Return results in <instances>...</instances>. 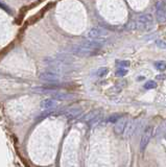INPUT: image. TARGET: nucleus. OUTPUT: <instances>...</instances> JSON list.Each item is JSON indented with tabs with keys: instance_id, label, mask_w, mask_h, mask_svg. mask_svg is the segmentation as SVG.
Wrapping results in <instances>:
<instances>
[{
	"instance_id": "obj_18",
	"label": "nucleus",
	"mask_w": 166,
	"mask_h": 167,
	"mask_svg": "<svg viewBox=\"0 0 166 167\" xmlns=\"http://www.w3.org/2000/svg\"><path fill=\"white\" fill-rule=\"evenodd\" d=\"M157 45H158L160 48H165V47H166V43L163 42V41H160V40H159V41H157Z\"/></svg>"
},
{
	"instance_id": "obj_8",
	"label": "nucleus",
	"mask_w": 166,
	"mask_h": 167,
	"mask_svg": "<svg viewBox=\"0 0 166 167\" xmlns=\"http://www.w3.org/2000/svg\"><path fill=\"white\" fill-rule=\"evenodd\" d=\"M40 107L42 110H51L56 107V101L54 98H46L41 101Z\"/></svg>"
},
{
	"instance_id": "obj_5",
	"label": "nucleus",
	"mask_w": 166,
	"mask_h": 167,
	"mask_svg": "<svg viewBox=\"0 0 166 167\" xmlns=\"http://www.w3.org/2000/svg\"><path fill=\"white\" fill-rule=\"evenodd\" d=\"M156 16L159 23H163L166 21V5L162 0L158 1L156 4Z\"/></svg>"
},
{
	"instance_id": "obj_19",
	"label": "nucleus",
	"mask_w": 166,
	"mask_h": 167,
	"mask_svg": "<svg viewBox=\"0 0 166 167\" xmlns=\"http://www.w3.org/2000/svg\"><path fill=\"white\" fill-rule=\"evenodd\" d=\"M157 80H165L166 78V75H162V74H159V75L156 76Z\"/></svg>"
},
{
	"instance_id": "obj_17",
	"label": "nucleus",
	"mask_w": 166,
	"mask_h": 167,
	"mask_svg": "<svg viewBox=\"0 0 166 167\" xmlns=\"http://www.w3.org/2000/svg\"><path fill=\"white\" fill-rule=\"evenodd\" d=\"M0 8H2V10H4L6 13H8V14H12V11L10 10V8H8V5H5L4 3H2V2H0Z\"/></svg>"
},
{
	"instance_id": "obj_7",
	"label": "nucleus",
	"mask_w": 166,
	"mask_h": 167,
	"mask_svg": "<svg viewBox=\"0 0 166 167\" xmlns=\"http://www.w3.org/2000/svg\"><path fill=\"white\" fill-rule=\"evenodd\" d=\"M126 125H128V119L121 117L120 119H118L114 124V132L117 135H121L124 132Z\"/></svg>"
},
{
	"instance_id": "obj_10",
	"label": "nucleus",
	"mask_w": 166,
	"mask_h": 167,
	"mask_svg": "<svg viewBox=\"0 0 166 167\" xmlns=\"http://www.w3.org/2000/svg\"><path fill=\"white\" fill-rule=\"evenodd\" d=\"M52 98L56 99V100H67L69 98H72V95H70L69 93H63V92H54V94L52 95Z\"/></svg>"
},
{
	"instance_id": "obj_15",
	"label": "nucleus",
	"mask_w": 166,
	"mask_h": 167,
	"mask_svg": "<svg viewBox=\"0 0 166 167\" xmlns=\"http://www.w3.org/2000/svg\"><path fill=\"white\" fill-rule=\"evenodd\" d=\"M126 74H128V70L124 69L123 67H121V68H119L116 71V76H119V77H122V76H126Z\"/></svg>"
},
{
	"instance_id": "obj_1",
	"label": "nucleus",
	"mask_w": 166,
	"mask_h": 167,
	"mask_svg": "<svg viewBox=\"0 0 166 167\" xmlns=\"http://www.w3.org/2000/svg\"><path fill=\"white\" fill-rule=\"evenodd\" d=\"M153 16L149 15V14H144V15H141L137 18L135 22L133 23L134 28L136 29H140V30H146L153 25Z\"/></svg>"
},
{
	"instance_id": "obj_14",
	"label": "nucleus",
	"mask_w": 166,
	"mask_h": 167,
	"mask_svg": "<svg viewBox=\"0 0 166 167\" xmlns=\"http://www.w3.org/2000/svg\"><path fill=\"white\" fill-rule=\"evenodd\" d=\"M116 65H118V66L120 67H129V65H131V62L129 61H124V60H117L116 61Z\"/></svg>"
},
{
	"instance_id": "obj_2",
	"label": "nucleus",
	"mask_w": 166,
	"mask_h": 167,
	"mask_svg": "<svg viewBox=\"0 0 166 167\" xmlns=\"http://www.w3.org/2000/svg\"><path fill=\"white\" fill-rule=\"evenodd\" d=\"M71 52L79 56H90V55H96L97 50L85 46V45H83V44H78V45H74V46L71 47Z\"/></svg>"
},
{
	"instance_id": "obj_4",
	"label": "nucleus",
	"mask_w": 166,
	"mask_h": 167,
	"mask_svg": "<svg viewBox=\"0 0 166 167\" xmlns=\"http://www.w3.org/2000/svg\"><path fill=\"white\" fill-rule=\"evenodd\" d=\"M109 36H110V31L101 27H94L90 29L87 33L88 39H104Z\"/></svg>"
},
{
	"instance_id": "obj_13",
	"label": "nucleus",
	"mask_w": 166,
	"mask_h": 167,
	"mask_svg": "<svg viewBox=\"0 0 166 167\" xmlns=\"http://www.w3.org/2000/svg\"><path fill=\"white\" fill-rule=\"evenodd\" d=\"M144 88L147 90L155 89V88H157V83L154 82V80H148V82H146L144 84Z\"/></svg>"
},
{
	"instance_id": "obj_11",
	"label": "nucleus",
	"mask_w": 166,
	"mask_h": 167,
	"mask_svg": "<svg viewBox=\"0 0 166 167\" xmlns=\"http://www.w3.org/2000/svg\"><path fill=\"white\" fill-rule=\"evenodd\" d=\"M155 67H156V69H158L159 71H164V70H166V63L163 62V61H157V62L155 63Z\"/></svg>"
},
{
	"instance_id": "obj_3",
	"label": "nucleus",
	"mask_w": 166,
	"mask_h": 167,
	"mask_svg": "<svg viewBox=\"0 0 166 167\" xmlns=\"http://www.w3.org/2000/svg\"><path fill=\"white\" fill-rule=\"evenodd\" d=\"M152 136H153V126L152 125L145 126L144 131H143V133H142V136H141V141H140L141 152H144L145 150L147 144L149 143V140H151Z\"/></svg>"
},
{
	"instance_id": "obj_6",
	"label": "nucleus",
	"mask_w": 166,
	"mask_h": 167,
	"mask_svg": "<svg viewBox=\"0 0 166 167\" xmlns=\"http://www.w3.org/2000/svg\"><path fill=\"white\" fill-rule=\"evenodd\" d=\"M40 80H44V82H46V83H49V84H54L59 80V74L56 73V72L45 71L40 74Z\"/></svg>"
},
{
	"instance_id": "obj_12",
	"label": "nucleus",
	"mask_w": 166,
	"mask_h": 167,
	"mask_svg": "<svg viewBox=\"0 0 166 167\" xmlns=\"http://www.w3.org/2000/svg\"><path fill=\"white\" fill-rule=\"evenodd\" d=\"M121 117H122V115H121V114H118V113H116V114H113V115H111V116H109L108 121H109V122L115 123L116 121H117L118 119L121 118Z\"/></svg>"
},
{
	"instance_id": "obj_9",
	"label": "nucleus",
	"mask_w": 166,
	"mask_h": 167,
	"mask_svg": "<svg viewBox=\"0 0 166 167\" xmlns=\"http://www.w3.org/2000/svg\"><path fill=\"white\" fill-rule=\"evenodd\" d=\"M81 112H83L81 108H72V109L68 110V112L65 115L68 119H75L81 114Z\"/></svg>"
},
{
	"instance_id": "obj_16",
	"label": "nucleus",
	"mask_w": 166,
	"mask_h": 167,
	"mask_svg": "<svg viewBox=\"0 0 166 167\" xmlns=\"http://www.w3.org/2000/svg\"><path fill=\"white\" fill-rule=\"evenodd\" d=\"M108 68H104V67H102V68H99L98 70H97L96 72V75L98 76V77H102V76H104L107 73H108Z\"/></svg>"
}]
</instances>
